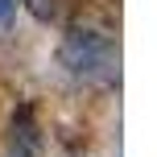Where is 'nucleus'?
<instances>
[{
	"mask_svg": "<svg viewBox=\"0 0 157 157\" xmlns=\"http://www.w3.org/2000/svg\"><path fill=\"white\" fill-rule=\"evenodd\" d=\"M58 62L66 66L71 78L83 83H120V46L103 25H75L58 46Z\"/></svg>",
	"mask_w": 157,
	"mask_h": 157,
	"instance_id": "f257e3e1",
	"label": "nucleus"
},
{
	"mask_svg": "<svg viewBox=\"0 0 157 157\" xmlns=\"http://www.w3.org/2000/svg\"><path fill=\"white\" fill-rule=\"evenodd\" d=\"M8 157H37V124H33V112H29V108H21V112L13 116Z\"/></svg>",
	"mask_w": 157,
	"mask_h": 157,
	"instance_id": "f03ea898",
	"label": "nucleus"
},
{
	"mask_svg": "<svg viewBox=\"0 0 157 157\" xmlns=\"http://www.w3.org/2000/svg\"><path fill=\"white\" fill-rule=\"evenodd\" d=\"M25 8H29L37 21H50V17H54V0H25Z\"/></svg>",
	"mask_w": 157,
	"mask_h": 157,
	"instance_id": "7ed1b4c3",
	"label": "nucleus"
},
{
	"mask_svg": "<svg viewBox=\"0 0 157 157\" xmlns=\"http://www.w3.org/2000/svg\"><path fill=\"white\" fill-rule=\"evenodd\" d=\"M13 4H17V0H0V25H8V17H13Z\"/></svg>",
	"mask_w": 157,
	"mask_h": 157,
	"instance_id": "20e7f679",
	"label": "nucleus"
}]
</instances>
